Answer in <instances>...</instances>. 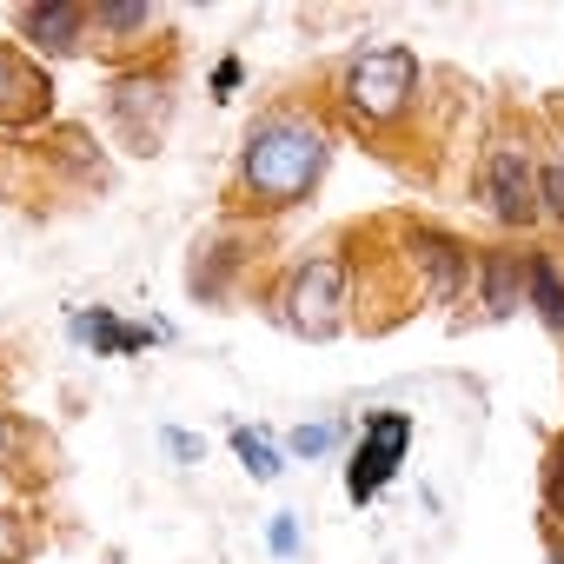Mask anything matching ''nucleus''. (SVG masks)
<instances>
[{
	"instance_id": "f257e3e1",
	"label": "nucleus",
	"mask_w": 564,
	"mask_h": 564,
	"mask_svg": "<svg viewBox=\"0 0 564 564\" xmlns=\"http://www.w3.org/2000/svg\"><path fill=\"white\" fill-rule=\"evenodd\" d=\"M333 160V133L319 113L306 107H272L252 120L239 166H232V199L246 213H286L300 199H313V186L326 180Z\"/></svg>"
},
{
	"instance_id": "f03ea898",
	"label": "nucleus",
	"mask_w": 564,
	"mask_h": 564,
	"mask_svg": "<svg viewBox=\"0 0 564 564\" xmlns=\"http://www.w3.org/2000/svg\"><path fill=\"white\" fill-rule=\"evenodd\" d=\"M419 87H425V67H419V54H412L405 41H366V47H352L346 67H339V107H346V120L366 127V133L399 127V120L412 113Z\"/></svg>"
},
{
	"instance_id": "7ed1b4c3",
	"label": "nucleus",
	"mask_w": 564,
	"mask_h": 564,
	"mask_svg": "<svg viewBox=\"0 0 564 564\" xmlns=\"http://www.w3.org/2000/svg\"><path fill=\"white\" fill-rule=\"evenodd\" d=\"M279 319H286V333H300V339L346 333V319H352V265L339 252L300 259L286 272V286H279Z\"/></svg>"
},
{
	"instance_id": "20e7f679",
	"label": "nucleus",
	"mask_w": 564,
	"mask_h": 564,
	"mask_svg": "<svg viewBox=\"0 0 564 564\" xmlns=\"http://www.w3.org/2000/svg\"><path fill=\"white\" fill-rule=\"evenodd\" d=\"M478 199H485V213H491L505 232L538 226V219H544V213H538V153L518 147V140H491V147L478 153Z\"/></svg>"
},
{
	"instance_id": "39448f33",
	"label": "nucleus",
	"mask_w": 564,
	"mask_h": 564,
	"mask_svg": "<svg viewBox=\"0 0 564 564\" xmlns=\"http://www.w3.org/2000/svg\"><path fill=\"white\" fill-rule=\"evenodd\" d=\"M107 120L127 140V153H160L166 127H173V74L133 67L107 87Z\"/></svg>"
},
{
	"instance_id": "423d86ee",
	"label": "nucleus",
	"mask_w": 564,
	"mask_h": 564,
	"mask_svg": "<svg viewBox=\"0 0 564 564\" xmlns=\"http://www.w3.org/2000/svg\"><path fill=\"white\" fill-rule=\"evenodd\" d=\"M405 452H412V412H366V432H359V445L346 458V498L372 505L399 478Z\"/></svg>"
},
{
	"instance_id": "0eeeda50",
	"label": "nucleus",
	"mask_w": 564,
	"mask_h": 564,
	"mask_svg": "<svg viewBox=\"0 0 564 564\" xmlns=\"http://www.w3.org/2000/svg\"><path fill=\"white\" fill-rule=\"evenodd\" d=\"M405 252H412V272L432 306H458V293L471 286V265L478 252L465 239H452L445 226H405Z\"/></svg>"
},
{
	"instance_id": "6e6552de",
	"label": "nucleus",
	"mask_w": 564,
	"mask_h": 564,
	"mask_svg": "<svg viewBox=\"0 0 564 564\" xmlns=\"http://www.w3.org/2000/svg\"><path fill=\"white\" fill-rule=\"evenodd\" d=\"M14 28H21V41H28L34 54L67 61V54H80V47H87L94 8H74V0H34V8H21V14H14Z\"/></svg>"
},
{
	"instance_id": "1a4fd4ad",
	"label": "nucleus",
	"mask_w": 564,
	"mask_h": 564,
	"mask_svg": "<svg viewBox=\"0 0 564 564\" xmlns=\"http://www.w3.org/2000/svg\"><path fill=\"white\" fill-rule=\"evenodd\" d=\"M67 333H74L80 346H94L100 359H133V352H147V346L173 339V326H166V319H140V326H127L113 306H87V313H74V319H67Z\"/></svg>"
},
{
	"instance_id": "9d476101",
	"label": "nucleus",
	"mask_w": 564,
	"mask_h": 564,
	"mask_svg": "<svg viewBox=\"0 0 564 564\" xmlns=\"http://www.w3.org/2000/svg\"><path fill=\"white\" fill-rule=\"evenodd\" d=\"M524 259H531V252H518V246H485V252H478L471 279H478L485 319H511V313L524 306Z\"/></svg>"
},
{
	"instance_id": "9b49d317",
	"label": "nucleus",
	"mask_w": 564,
	"mask_h": 564,
	"mask_svg": "<svg viewBox=\"0 0 564 564\" xmlns=\"http://www.w3.org/2000/svg\"><path fill=\"white\" fill-rule=\"evenodd\" d=\"M47 74L41 67H28L14 47H0V127H28V120H41L47 113Z\"/></svg>"
},
{
	"instance_id": "f8f14e48",
	"label": "nucleus",
	"mask_w": 564,
	"mask_h": 564,
	"mask_svg": "<svg viewBox=\"0 0 564 564\" xmlns=\"http://www.w3.org/2000/svg\"><path fill=\"white\" fill-rule=\"evenodd\" d=\"M524 306L538 313V326L551 339H564V259L557 252H531L524 259Z\"/></svg>"
},
{
	"instance_id": "ddd939ff",
	"label": "nucleus",
	"mask_w": 564,
	"mask_h": 564,
	"mask_svg": "<svg viewBox=\"0 0 564 564\" xmlns=\"http://www.w3.org/2000/svg\"><path fill=\"white\" fill-rule=\"evenodd\" d=\"M94 28H100L113 47H133V34H153L160 14L140 8V0H100V8H94Z\"/></svg>"
},
{
	"instance_id": "4468645a",
	"label": "nucleus",
	"mask_w": 564,
	"mask_h": 564,
	"mask_svg": "<svg viewBox=\"0 0 564 564\" xmlns=\"http://www.w3.org/2000/svg\"><path fill=\"white\" fill-rule=\"evenodd\" d=\"M232 452H239L246 478H259V485H272L279 471H286V452H279L265 432H252V425H232Z\"/></svg>"
},
{
	"instance_id": "2eb2a0df",
	"label": "nucleus",
	"mask_w": 564,
	"mask_h": 564,
	"mask_svg": "<svg viewBox=\"0 0 564 564\" xmlns=\"http://www.w3.org/2000/svg\"><path fill=\"white\" fill-rule=\"evenodd\" d=\"M34 544H41V531L28 524V511L0 505V564H28V557H34Z\"/></svg>"
},
{
	"instance_id": "dca6fc26",
	"label": "nucleus",
	"mask_w": 564,
	"mask_h": 564,
	"mask_svg": "<svg viewBox=\"0 0 564 564\" xmlns=\"http://www.w3.org/2000/svg\"><path fill=\"white\" fill-rule=\"evenodd\" d=\"M339 419H306V425H293L286 432V458H326L333 445H339Z\"/></svg>"
},
{
	"instance_id": "f3484780",
	"label": "nucleus",
	"mask_w": 564,
	"mask_h": 564,
	"mask_svg": "<svg viewBox=\"0 0 564 564\" xmlns=\"http://www.w3.org/2000/svg\"><path fill=\"white\" fill-rule=\"evenodd\" d=\"M538 213L564 232V166L557 160H538Z\"/></svg>"
},
{
	"instance_id": "a211bd4d",
	"label": "nucleus",
	"mask_w": 564,
	"mask_h": 564,
	"mask_svg": "<svg viewBox=\"0 0 564 564\" xmlns=\"http://www.w3.org/2000/svg\"><path fill=\"white\" fill-rule=\"evenodd\" d=\"M544 518H551V531H564V438L544 458Z\"/></svg>"
},
{
	"instance_id": "6ab92c4d",
	"label": "nucleus",
	"mask_w": 564,
	"mask_h": 564,
	"mask_svg": "<svg viewBox=\"0 0 564 564\" xmlns=\"http://www.w3.org/2000/svg\"><path fill=\"white\" fill-rule=\"evenodd\" d=\"M21 452H28V425H21V412H8L0 405V471H21Z\"/></svg>"
},
{
	"instance_id": "aec40b11",
	"label": "nucleus",
	"mask_w": 564,
	"mask_h": 564,
	"mask_svg": "<svg viewBox=\"0 0 564 564\" xmlns=\"http://www.w3.org/2000/svg\"><path fill=\"white\" fill-rule=\"evenodd\" d=\"M265 544H272V557H300V518H293V511H279L272 531H265Z\"/></svg>"
},
{
	"instance_id": "412c9836",
	"label": "nucleus",
	"mask_w": 564,
	"mask_h": 564,
	"mask_svg": "<svg viewBox=\"0 0 564 564\" xmlns=\"http://www.w3.org/2000/svg\"><path fill=\"white\" fill-rule=\"evenodd\" d=\"M239 80H246V67H239V54H226V61L213 67V100H226V94H232Z\"/></svg>"
},
{
	"instance_id": "4be33fe9",
	"label": "nucleus",
	"mask_w": 564,
	"mask_h": 564,
	"mask_svg": "<svg viewBox=\"0 0 564 564\" xmlns=\"http://www.w3.org/2000/svg\"><path fill=\"white\" fill-rule=\"evenodd\" d=\"M160 438H166V452H173V458H199V452H206V445H199V438H186V432H160Z\"/></svg>"
},
{
	"instance_id": "5701e85b",
	"label": "nucleus",
	"mask_w": 564,
	"mask_h": 564,
	"mask_svg": "<svg viewBox=\"0 0 564 564\" xmlns=\"http://www.w3.org/2000/svg\"><path fill=\"white\" fill-rule=\"evenodd\" d=\"M551 120H557V133H564V100H551Z\"/></svg>"
}]
</instances>
